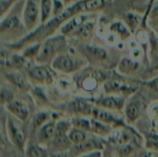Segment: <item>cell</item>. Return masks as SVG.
Here are the masks:
<instances>
[{
  "mask_svg": "<svg viewBox=\"0 0 158 157\" xmlns=\"http://www.w3.org/2000/svg\"><path fill=\"white\" fill-rule=\"evenodd\" d=\"M94 107L84 99H77L74 103V109L83 115H92Z\"/></svg>",
  "mask_w": 158,
  "mask_h": 157,
  "instance_id": "obj_21",
  "label": "cell"
},
{
  "mask_svg": "<svg viewBox=\"0 0 158 157\" xmlns=\"http://www.w3.org/2000/svg\"><path fill=\"white\" fill-rule=\"evenodd\" d=\"M102 78L101 73L98 72H88L83 76H81L80 85L86 90H92L95 89L98 85L100 78Z\"/></svg>",
  "mask_w": 158,
  "mask_h": 157,
  "instance_id": "obj_14",
  "label": "cell"
},
{
  "mask_svg": "<svg viewBox=\"0 0 158 157\" xmlns=\"http://www.w3.org/2000/svg\"><path fill=\"white\" fill-rule=\"evenodd\" d=\"M126 21L127 22L128 26L131 28V29H134L135 28H137V26H138V24L140 22V16H138L136 14L133 13H129L126 16Z\"/></svg>",
  "mask_w": 158,
  "mask_h": 157,
  "instance_id": "obj_32",
  "label": "cell"
},
{
  "mask_svg": "<svg viewBox=\"0 0 158 157\" xmlns=\"http://www.w3.org/2000/svg\"><path fill=\"white\" fill-rule=\"evenodd\" d=\"M26 64V58L19 55H14L11 58V66L17 69H20Z\"/></svg>",
  "mask_w": 158,
  "mask_h": 157,
  "instance_id": "obj_33",
  "label": "cell"
},
{
  "mask_svg": "<svg viewBox=\"0 0 158 157\" xmlns=\"http://www.w3.org/2000/svg\"><path fill=\"white\" fill-rule=\"evenodd\" d=\"M104 89L106 93L131 95L137 91V86L134 84H130L119 80L112 79L105 83Z\"/></svg>",
  "mask_w": 158,
  "mask_h": 157,
  "instance_id": "obj_5",
  "label": "cell"
},
{
  "mask_svg": "<svg viewBox=\"0 0 158 157\" xmlns=\"http://www.w3.org/2000/svg\"><path fill=\"white\" fill-rule=\"evenodd\" d=\"M23 22L26 30L31 32L36 28L40 20V9L33 0H27L23 7Z\"/></svg>",
  "mask_w": 158,
  "mask_h": 157,
  "instance_id": "obj_3",
  "label": "cell"
},
{
  "mask_svg": "<svg viewBox=\"0 0 158 157\" xmlns=\"http://www.w3.org/2000/svg\"><path fill=\"white\" fill-rule=\"evenodd\" d=\"M63 42L64 38L62 35L49 38L45 41L36 58L37 61L40 63H44L53 60L57 56L56 54L60 50V47L63 46Z\"/></svg>",
  "mask_w": 158,
  "mask_h": 157,
  "instance_id": "obj_2",
  "label": "cell"
},
{
  "mask_svg": "<svg viewBox=\"0 0 158 157\" xmlns=\"http://www.w3.org/2000/svg\"><path fill=\"white\" fill-rule=\"evenodd\" d=\"M8 111L11 114L16 117L18 119L25 122L28 119L29 116V111L27 106L19 100L13 99L6 105Z\"/></svg>",
  "mask_w": 158,
  "mask_h": 157,
  "instance_id": "obj_9",
  "label": "cell"
},
{
  "mask_svg": "<svg viewBox=\"0 0 158 157\" xmlns=\"http://www.w3.org/2000/svg\"><path fill=\"white\" fill-rule=\"evenodd\" d=\"M86 50L90 55L97 58V59L104 60L107 55L106 50H104L103 48L98 47V46H87Z\"/></svg>",
  "mask_w": 158,
  "mask_h": 157,
  "instance_id": "obj_28",
  "label": "cell"
},
{
  "mask_svg": "<svg viewBox=\"0 0 158 157\" xmlns=\"http://www.w3.org/2000/svg\"><path fill=\"white\" fill-rule=\"evenodd\" d=\"M106 2L107 0H78L65 9L61 14L49 20L48 23L56 29L66 20L75 15L100 10L104 7Z\"/></svg>",
  "mask_w": 158,
  "mask_h": 157,
  "instance_id": "obj_1",
  "label": "cell"
},
{
  "mask_svg": "<svg viewBox=\"0 0 158 157\" xmlns=\"http://www.w3.org/2000/svg\"><path fill=\"white\" fill-rule=\"evenodd\" d=\"M27 157H49L48 152L44 148L38 145L29 146L26 152Z\"/></svg>",
  "mask_w": 158,
  "mask_h": 157,
  "instance_id": "obj_24",
  "label": "cell"
},
{
  "mask_svg": "<svg viewBox=\"0 0 158 157\" xmlns=\"http://www.w3.org/2000/svg\"><path fill=\"white\" fill-rule=\"evenodd\" d=\"M97 104L103 109L121 110L124 107L125 99L120 96L108 95L97 100Z\"/></svg>",
  "mask_w": 158,
  "mask_h": 157,
  "instance_id": "obj_10",
  "label": "cell"
},
{
  "mask_svg": "<svg viewBox=\"0 0 158 157\" xmlns=\"http://www.w3.org/2000/svg\"><path fill=\"white\" fill-rule=\"evenodd\" d=\"M103 148V143L99 140L96 139H86L82 143L74 145L73 154L77 156H80V155L87 153V152L100 150Z\"/></svg>",
  "mask_w": 158,
  "mask_h": 157,
  "instance_id": "obj_8",
  "label": "cell"
},
{
  "mask_svg": "<svg viewBox=\"0 0 158 157\" xmlns=\"http://www.w3.org/2000/svg\"><path fill=\"white\" fill-rule=\"evenodd\" d=\"M62 1H63L65 4H69L70 2H72V0H62Z\"/></svg>",
  "mask_w": 158,
  "mask_h": 157,
  "instance_id": "obj_40",
  "label": "cell"
},
{
  "mask_svg": "<svg viewBox=\"0 0 158 157\" xmlns=\"http://www.w3.org/2000/svg\"><path fill=\"white\" fill-rule=\"evenodd\" d=\"M88 14L89 13H83L79 14L69 18V21L65 23L61 28V32L63 35L73 34L77 29H79L80 26L84 22H86L87 20Z\"/></svg>",
  "mask_w": 158,
  "mask_h": 157,
  "instance_id": "obj_11",
  "label": "cell"
},
{
  "mask_svg": "<svg viewBox=\"0 0 158 157\" xmlns=\"http://www.w3.org/2000/svg\"><path fill=\"white\" fill-rule=\"evenodd\" d=\"M14 99V94L7 88L2 87L1 89V103L6 106Z\"/></svg>",
  "mask_w": 158,
  "mask_h": 157,
  "instance_id": "obj_31",
  "label": "cell"
},
{
  "mask_svg": "<svg viewBox=\"0 0 158 157\" xmlns=\"http://www.w3.org/2000/svg\"><path fill=\"white\" fill-rule=\"evenodd\" d=\"M56 123L53 121H48L38 129L36 138L40 144H44L53 139L56 133Z\"/></svg>",
  "mask_w": 158,
  "mask_h": 157,
  "instance_id": "obj_12",
  "label": "cell"
},
{
  "mask_svg": "<svg viewBox=\"0 0 158 157\" xmlns=\"http://www.w3.org/2000/svg\"><path fill=\"white\" fill-rule=\"evenodd\" d=\"M92 115L95 119L102 122L107 125H118L120 122L118 119L116 118L113 114L106 111L105 109L94 108Z\"/></svg>",
  "mask_w": 158,
  "mask_h": 157,
  "instance_id": "obj_13",
  "label": "cell"
},
{
  "mask_svg": "<svg viewBox=\"0 0 158 157\" xmlns=\"http://www.w3.org/2000/svg\"><path fill=\"white\" fill-rule=\"evenodd\" d=\"M19 25V18H18L16 15L6 17L2 21L1 26H0L1 32L2 33L4 32H8L16 29Z\"/></svg>",
  "mask_w": 158,
  "mask_h": 157,
  "instance_id": "obj_20",
  "label": "cell"
},
{
  "mask_svg": "<svg viewBox=\"0 0 158 157\" xmlns=\"http://www.w3.org/2000/svg\"><path fill=\"white\" fill-rule=\"evenodd\" d=\"M145 84L148 86V87L151 88V89H153L155 92H158V77H156L155 78L152 79L151 81L148 82Z\"/></svg>",
  "mask_w": 158,
  "mask_h": 157,
  "instance_id": "obj_35",
  "label": "cell"
},
{
  "mask_svg": "<svg viewBox=\"0 0 158 157\" xmlns=\"http://www.w3.org/2000/svg\"><path fill=\"white\" fill-rule=\"evenodd\" d=\"M8 132L10 139L12 143L21 151L24 150L25 144H26V138L23 130L19 126H17L11 119H9L7 124Z\"/></svg>",
  "mask_w": 158,
  "mask_h": 157,
  "instance_id": "obj_7",
  "label": "cell"
},
{
  "mask_svg": "<svg viewBox=\"0 0 158 157\" xmlns=\"http://www.w3.org/2000/svg\"><path fill=\"white\" fill-rule=\"evenodd\" d=\"M29 77L31 81L36 85H49L52 83V74L43 66L32 68L29 72Z\"/></svg>",
  "mask_w": 158,
  "mask_h": 157,
  "instance_id": "obj_6",
  "label": "cell"
},
{
  "mask_svg": "<svg viewBox=\"0 0 158 157\" xmlns=\"http://www.w3.org/2000/svg\"><path fill=\"white\" fill-rule=\"evenodd\" d=\"M142 157H157V155L152 152H145Z\"/></svg>",
  "mask_w": 158,
  "mask_h": 157,
  "instance_id": "obj_39",
  "label": "cell"
},
{
  "mask_svg": "<svg viewBox=\"0 0 158 157\" xmlns=\"http://www.w3.org/2000/svg\"><path fill=\"white\" fill-rule=\"evenodd\" d=\"M73 127L83 129L84 131H90L91 132V121L83 118H74L71 122Z\"/></svg>",
  "mask_w": 158,
  "mask_h": 157,
  "instance_id": "obj_26",
  "label": "cell"
},
{
  "mask_svg": "<svg viewBox=\"0 0 158 157\" xmlns=\"http://www.w3.org/2000/svg\"><path fill=\"white\" fill-rule=\"evenodd\" d=\"M41 44L40 42L35 43L28 47L23 52V56L26 58H37L41 49Z\"/></svg>",
  "mask_w": 158,
  "mask_h": 157,
  "instance_id": "obj_27",
  "label": "cell"
},
{
  "mask_svg": "<svg viewBox=\"0 0 158 157\" xmlns=\"http://www.w3.org/2000/svg\"><path fill=\"white\" fill-rule=\"evenodd\" d=\"M93 29H94V24L89 22H86L81 26H80L79 29H77L73 34H76L80 37L86 38L91 35Z\"/></svg>",
  "mask_w": 158,
  "mask_h": 157,
  "instance_id": "obj_25",
  "label": "cell"
},
{
  "mask_svg": "<svg viewBox=\"0 0 158 157\" xmlns=\"http://www.w3.org/2000/svg\"><path fill=\"white\" fill-rule=\"evenodd\" d=\"M48 114L46 112H40L36 114L33 119V126L35 129H40L43 125L47 123Z\"/></svg>",
  "mask_w": 158,
  "mask_h": 157,
  "instance_id": "obj_30",
  "label": "cell"
},
{
  "mask_svg": "<svg viewBox=\"0 0 158 157\" xmlns=\"http://www.w3.org/2000/svg\"><path fill=\"white\" fill-rule=\"evenodd\" d=\"M91 132L100 135H106L111 132V127L109 125L94 119L91 120Z\"/></svg>",
  "mask_w": 158,
  "mask_h": 157,
  "instance_id": "obj_19",
  "label": "cell"
},
{
  "mask_svg": "<svg viewBox=\"0 0 158 157\" xmlns=\"http://www.w3.org/2000/svg\"><path fill=\"white\" fill-rule=\"evenodd\" d=\"M6 77L11 83H12L16 87L19 88L20 89L28 90L29 89V86L26 80L19 73H16V72L8 73L6 75Z\"/></svg>",
  "mask_w": 158,
  "mask_h": 157,
  "instance_id": "obj_17",
  "label": "cell"
},
{
  "mask_svg": "<svg viewBox=\"0 0 158 157\" xmlns=\"http://www.w3.org/2000/svg\"><path fill=\"white\" fill-rule=\"evenodd\" d=\"M108 157H114V156H112V155H110V156H108Z\"/></svg>",
  "mask_w": 158,
  "mask_h": 157,
  "instance_id": "obj_41",
  "label": "cell"
},
{
  "mask_svg": "<svg viewBox=\"0 0 158 157\" xmlns=\"http://www.w3.org/2000/svg\"><path fill=\"white\" fill-rule=\"evenodd\" d=\"M110 30L117 34L123 40L127 39L131 36V32L129 29L120 22H114L110 26Z\"/></svg>",
  "mask_w": 158,
  "mask_h": 157,
  "instance_id": "obj_23",
  "label": "cell"
},
{
  "mask_svg": "<svg viewBox=\"0 0 158 157\" xmlns=\"http://www.w3.org/2000/svg\"><path fill=\"white\" fill-rule=\"evenodd\" d=\"M139 69V64L137 62L129 58H124L121 61L119 66V69L121 72L125 74L133 73Z\"/></svg>",
  "mask_w": 158,
  "mask_h": 157,
  "instance_id": "obj_22",
  "label": "cell"
},
{
  "mask_svg": "<svg viewBox=\"0 0 158 157\" xmlns=\"http://www.w3.org/2000/svg\"><path fill=\"white\" fill-rule=\"evenodd\" d=\"M68 136L71 143L74 145L82 143L87 139L86 131L76 127H73L69 130V132H68Z\"/></svg>",
  "mask_w": 158,
  "mask_h": 157,
  "instance_id": "obj_18",
  "label": "cell"
},
{
  "mask_svg": "<svg viewBox=\"0 0 158 157\" xmlns=\"http://www.w3.org/2000/svg\"><path fill=\"white\" fill-rule=\"evenodd\" d=\"M1 64L3 67L11 66V60L9 59L8 53L6 51L2 50L1 52Z\"/></svg>",
  "mask_w": 158,
  "mask_h": 157,
  "instance_id": "obj_34",
  "label": "cell"
},
{
  "mask_svg": "<svg viewBox=\"0 0 158 157\" xmlns=\"http://www.w3.org/2000/svg\"><path fill=\"white\" fill-rule=\"evenodd\" d=\"M40 23L46 24L49 22L52 12H53V0H40Z\"/></svg>",
  "mask_w": 158,
  "mask_h": 157,
  "instance_id": "obj_16",
  "label": "cell"
},
{
  "mask_svg": "<svg viewBox=\"0 0 158 157\" xmlns=\"http://www.w3.org/2000/svg\"><path fill=\"white\" fill-rule=\"evenodd\" d=\"M52 157H71V155L69 152H66V151H60V152L53 154Z\"/></svg>",
  "mask_w": 158,
  "mask_h": 157,
  "instance_id": "obj_38",
  "label": "cell"
},
{
  "mask_svg": "<svg viewBox=\"0 0 158 157\" xmlns=\"http://www.w3.org/2000/svg\"><path fill=\"white\" fill-rule=\"evenodd\" d=\"M132 151H133V148L131 147V146H129V145L124 146L121 149V152L123 153V155H130V154L132 152Z\"/></svg>",
  "mask_w": 158,
  "mask_h": 157,
  "instance_id": "obj_37",
  "label": "cell"
},
{
  "mask_svg": "<svg viewBox=\"0 0 158 157\" xmlns=\"http://www.w3.org/2000/svg\"><path fill=\"white\" fill-rule=\"evenodd\" d=\"M72 1H75V0H72Z\"/></svg>",
  "mask_w": 158,
  "mask_h": 157,
  "instance_id": "obj_42",
  "label": "cell"
},
{
  "mask_svg": "<svg viewBox=\"0 0 158 157\" xmlns=\"http://www.w3.org/2000/svg\"><path fill=\"white\" fill-rule=\"evenodd\" d=\"M78 157H102V153L100 150H96L80 155Z\"/></svg>",
  "mask_w": 158,
  "mask_h": 157,
  "instance_id": "obj_36",
  "label": "cell"
},
{
  "mask_svg": "<svg viewBox=\"0 0 158 157\" xmlns=\"http://www.w3.org/2000/svg\"><path fill=\"white\" fill-rule=\"evenodd\" d=\"M52 66L56 70L66 73L73 72L80 68L78 60L68 54L57 55L52 60Z\"/></svg>",
  "mask_w": 158,
  "mask_h": 157,
  "instance_id": "obj_4",
  "label": "cell"
},
{
  "mask_svg": "<svg viewBox=\"0 0 158 157\" xmlns=\"http://www.w3.org/2000/svg\"><path fill=\"white\" fill-rule=\"evenodd\" d=\"M146 146L151 150L158 151V134L155 132L148 134L146 139Z\"/></svg>",
  "mask_w": 158,
  "mask_h": 157,
  "instance_id": "obj_29",
  "label": "cell"
},
{
  "mask_svg": "<svg viewBox=\"0 0 158 157\" xmlns=\"http://www.w3.org/2000/svg\"><path fill=\"white\" fill-rule=\"evenodd\" d=\"M142 111V106L140 102L131 101L128 103L125 109V113L127 118L128 121L133 122L136 121L140 117Z\"/></svg>",
  "mask_w": 158,
  "mask_h": 157,
  "instance_id": "obj_15",
  "label": "cell"
}]
</instances>
